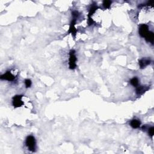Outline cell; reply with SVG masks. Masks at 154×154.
<instances>
[{
	"instance_id": "6da1fadb",
	"label": "cell",
	"mask_w": 154,
	"mask_h": 154,
	"mask_svg": "<svg viewBox=\"0 0 154 154\" xmlns=\"http://www.w3.org/2000/svg\"><path fill=\"white\" fill-rule=\"evenodd\" d=\"M26 145L28 150L31 152L36 151V140L32 135H29L26 138Z\"/></svg>"
},
{
	"instance_id": "2e32d148",
	"label": "cell",
	"mask_w": 154,
	"mask_h": 154,
	"mask_svg": "<svg viewBox=\"0 0 154 154\" xmlns=\"http://www.w3.org/2000/svg\"><path fill=\"white\" fill-rule=\"evenodd\" d=\"M149 134L150 137H153V134H154V128L153 127H151V128H150L149 129Z\"/></svg>"
},
{
	"instance_id": "277c9868",
	"label": "cell",
	"mask_w": 154,
	"mask_h": 154,
	"mask_svg": "<svg viewBox=\"0 0 154 154\" xmlns=\"http://www.w3.org/2000/svg\"><path fill=\"white\" fill-rule=\"evenodd\" d=\"M149 27L146 24H142L139 27V30H138V32H139V34L140 36L142 37L145 38L146 36H147V34L149 33Z\"/></svg>"
},
{
	"instance_id": "5bb4252c",
	"label": "cell",
	"mask_w": 154,
	"mask_h": 154,
	"mask_svg": "<svg viewBox=\"0 0 154 154\" xmlns=\"http://www.w3.org/2000/svg\"><path fill=\"white\" fill-rule=\"evenodd\" d=\"M25 86L27 88L30 87L31 86V81L30 80H25Z\"/></svg>"
},
{
	"instance_id": "4fadbf2b",
	"label": "cell",
	"mask_w": 154,
	"mask_h": 154,
	"mask_svg": "<svg viewBox=\"0 0 154 154\" xmlns=\"http://www.w3.org/2000/svg\"><path fill=\"white\" fill-rule=\"evenodd\" d=\"M111 4V1H108V0H105V1H104L103 2V6L105 7V8L106 9H108L110 8V6Z\"/></svg>"
},
{
	"instance_id": "9a60e30c",
	"label": "cell",
	"mask_w": 154,
	"mask_h": 154,
	"mask_svg": "<svg viewBox=\"0 0 154 154\" xmlns=\"http://www.w3.org/2000/svg\"><path fill=\"white\" fill-rule=\"evenodd\" d=\"M72 16L73 17V19H76V18L78 17L79 16V13H78V11L76 10H74L72 12Z\"/></svg>"
},
{
	"instance_id": "9c48e42d",
	"label": "cell",
	"mask_w": 154,
	"mask_h": 154,
	"mask_svg": "<svg viewBox=\"0 0 154 154\" xmlns=\"http://www.w3.org/2000/svg\"><path fill=\"white\" fill-rule=\"evenodd\" d=\"M150 64V60L148 59H142L139 61V65L141 69L145 68L146 66Z\"/></svg>"
},
{
	"instance_id": "3957f363",
	"label": "cell",
	"mask_w": 154,
	"mask_h": 154,
	"mask_svg": "<svg viewBox=\"0 0 154 154\" xmlns=\"http://www.w3.org/2000/svg\"><path fill=\"white\" fill-rule=\"evenodd\" d=\"M22 96L21 95H16L13 98V105L15 108L20 107L24 105V102L22 101Z\"/></svg>"
},
{
	"instance_id": "ba28073f",
	"label": "cell",
	"mask_w": 154,
	"mask_h": 154,
	"mask_svg": "<svg viewBox=\"0 0 154 154\" xmlns=\"http://www.w3.org/2000/svg\"><path fill=\"white\" fill-rule=\"evenodd\" d=\"M149 88L145 86H139L137 87L136 88V93L138 95H141L145 93L147 90H148Z\"/></svg>"
},
{
	"instance_id": "8fae6325",
	"label": "cell",
	"mask_w": 154,
	"mask_h": 154,
	"mask_svg": "<svg viewBox=\"0 0 154 154\" xmlns=\"http://www.w3.org/2000/svg\"><path fill=\"white\" fill-rule=\"evenodd\" d=\"M153 38H154V35H153V33L151 32V31H149L148 34H147V36H146V37L145 38L146 40L148 42H149L152 43L153 44Z\"/></svg>"
},
{
	"instance_id": "52a82bcc",
	"label": "cell",
	"mask_w": 154,
	"mask_h": 154,
	"mask_svg": "<svg viewBox=\"0 0 154 154\" xmlns=\"http://www.w3.org/2000/svg\"><path fill=\"white\" fill-rule=\"evenodd\" d=\"M130 125L132 128L134 129L138 128L140 126V125H141V122L139 120L133 119L131 121Z\"/></svg>"
},
{
	"instance_id": "5b68a950",
	"label": "cell",
	"mask_w": 154,
	"mask_h": 154,
	"mask_svg": "<svg viewBox=\"0 0 154 154\" xmlns=\"http://www.w3.org/2000/svg\"><path fill=\"white\" fill-rule=\"evenodd\" d=\"M75 24H76V19H73L72 21H71V24H70V27H69V30L68 31V34H72V35L74 37H75L77 32V30L75 28Z\"/></svg>"
},
{
	"instance_id": "7a4b0ae2",
	"label": "cell",
	"mask_w": 154,
	"mask_h": 154,
	"mask_svg": "<svg viewBox=\"0 0 154 154\" xmlns=\"http://www.w3.org/2000/svg\"><path fill=\"white\" fill-rule=\"evenodd\" d=\"M76 57L75 56V51L74 50H71L69 53V68L71 69H74L76 68Z\"/></svg>"
},
{
	"instance_id": "e0dca14e",
	"label": "cell",
	"mask_w": 154,
	"mask_h": 154,
	"mask_svg": "<svg viewBox=\"0 0 154 154\" xmlns=\"http://www.w3.org/2000/svg\"><path fill=\"white\" fill-rule=\"evenodd\" d=\"M94 23V21L92 19V18H88V25H91L93 24Z\"/></svg>"
},
{
	"instance_id": "30bf717a",
	"label": "cell",
	"mask_w": 154,
	"mask_h": 154,
	"mask_svg": "<svg viewBox=\"0 0 154 154\" xmlns=\"http://www.w3.org/2000/svg\"><path fill=\"white\" fill-rule=\"evenodd\" d=\"M98 9V7L96 6V4H93L92 5L91 7H90L89 13L88 15V18H92V16L93 15V13H95V11H96V10Z\"/></svg>"
},
{
	"instance_id": "7c38bea8",
	"label": "cell",
	"mask_w": 154,
	"mask_h": 154,
	"mask_svg": "<svg viewBox=\"0 0 154 154\" xmlns=\"http://www.w3.org/2000/svg\"><path fill=\"white\" fill-rule=\"evenodd\" d=\"M130 83L131 84L132 86H133L134 87H137L138 85V83H139V81H138V79L137 77H134L133 79L131 80Z\"/></svg>"
},
{
	"instance_id": "8992f818",
	"label": "cell",
	"mask_w": 154,
	"mask_h": 154,
	"mask_svg": "<svg viewBox=\"0 0 154 154\" xmlns=\"http://www.w3.org/2000/svg\"><path fill=\"white\" fill-rule=\"evenodd\" d=\"M0 78L3 80H7L9 81H14L15 79V76L11 73L10 72L8 71L6 73H4V74L1 75Z\"/></svg>"
}]
</instances>
